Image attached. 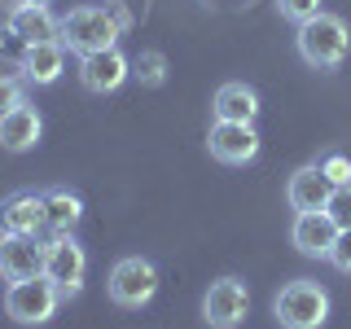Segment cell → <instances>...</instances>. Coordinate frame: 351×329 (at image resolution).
Returning a JSON list of instances; mask_svg holds the SVG:
<instances>
[{
	"label": "cell",
	"mask_w": 351,
	"mask_h": 329,
	"mask_svg": "<svg viewBox=\"0 0 351 329\" xmlns=\"http://www.w3.org/2000/svg\"><path fill=\"white\" fill-rule=\"evenodd\" d=\"M44 272V237L27 233H0V277L5 281H27Z\"/></svg>",
	"instance_id": "obj_8"
},
{
	"label": "cell",
	"mask_w": 351,
	"mask_h": 329,
	"mask_svg": "<svg viewBox=\"0 0 351 329\" xmlns=\"http://www.w3.org/2000/svg\"><path fill=\"white\" fill-rule=\"evenodd\" d=\"M206 149H211V158L228 162V167H241V162H250L259 154V132L255 123H211V136H206Z\"/></svg>",
	"instance_id": "obj_9"
},
{
	"label": "cell",
	"mask_w": 351,
	"mask_h": 329,
	"mask_svg": "<svg viewBox=\"0 0 351 329\" xmlns=\"http://www.w3.org/2000/svg\"><path fill=\"white\" fill-rule=\"evenodd\" d=\"M110 299L119 307H145L154 294H158V268L141 255H123L110 268V281H106Z\"/></svg>",
	"instance_id": "obj_5"
},
{
	"label": "cell",
	"mask_w": 351,
	"mask_h": 329,
	"mask_svg": "<svg viewBox=\"0 0 351 329\" xmlns=\"http://www.w3.org/2000/svg\"><path fill=\"white\" fill-rule=\"evenodd\" d=\"M272 316L281 321V329H321L329 321V290L321 281H285L272 299Z\"/></svg>",
	"instance_id": "obj_3"
},
{
	"label": "cell",
	"mask_w": 351,
	"mask_h": 329,
	"mask_svg": "<svg viewBox=\"0 0 351 329\" xmlns=\"http://www.w3.org/2000/svg\"><path fill=\"white\" fill-rule=\"evenodd\" d=\"M88 255L75 237H44V277L62 290V299H75L84 290Z\"/></svg>",
	"instance_id": "obj_6"
},
{
	"label": "cell",
	"mask_w": 351,
	"mask_h": 329,
	"mask_svg": "<svg viewBox=\"0 0 351 329\" xmlns=\"http://www.w3.org/2000/svg\"><path fill=\"white\" fill-rule=\"evenodd\" d=\"M18 5H49V0H18Z\"/></svg>",
	"instance_id": "obj_26"
},
{
	"label": "cell",
	"mask_w": 351,
	"mask_h": 329,
	"mask_svg": "<svg viewBox=\"0 0 351 329\" xmlns=\"http://www.w3.org/2000/svg\"><path fill=\"white\" fill-rule=\"evenodd\" d=\"M281 18L294 22V27H303V22H312L316 14H321V0H277Z\"/></svg>",
	"instance_id": "obj_20"
},
{
	"label": "cell",
	"mask_w": 351,
	"mask_h": 329,
	"mask_svg": "<svg viewBox=\"0 0 351 329\" xmlns=\"http://www.w3.org/2000/svg\"><path fill=\"white\" fill-rule=\"evenodd\" d=\"M128 75H132V62H128L119 49H106V53H88V58H80V80H84L88 93H114V88H123Z\"/></svg>",
	"instance_id": "obj_11"
},
{
	"label": "cell",
	"mask_w": 351,
	"mask_h": 329,
	"mask_svg": "<svg viewBox=\"0 0 351 329\" xmlns=\"http://www.w3.org/2000/svg\"><path fill=\"white\" fill-rule=\"evenodd\" d=\"M27 49H31V44H27V40H22L18 31L5 22V27H0V58H9V62H22V58H27Z\"/></svg>",
	"instance_id": "obj_24"
},
{
	"label": "cell",
	"mask_w": 351,
	"mask_h": 329,
	"mask_svg": "<svg viewBox=\"0 0 351 329\" xmlns=\"http://www.w3.org/2000/svg\"><path fill=\"white\" fill-rule=\"evenodd\" d=\"M329 263L351 277V228H338V241H334V250H329Z\"/></svg>",
	"instance_id": "obj_25"
},
{
	"label": "cell",
	"mask_w": 351,
	"mask_h": 329,
	"mask_svg": "<svg viewBox=\"0 0 351 329\" xmlns=\"http://www.w3.org/2000/svg\"><path fill=\"white\" fill-rule=\"evenodd\" d=\"M329 193H334V184H329V175L321 171V162H307L290 175V184H285V202L294 206V211H325Z\"/></svg>",
	"instance_id": "obj_12"
},
{
	"label": "cell",
	"mask_w": 351,
	"mask_h": 329,
	"mask_svg": "<svg viewBox=\"0 0 351 329\" xmlns=\"http://www.w3.org/2000/svg\"><path fill=\"white\" fill-rule=\"evenodd\" d=\"M9 27H14L27 44L62 40V18H53L49 5H14V14H9Z\"/></svg>",
	"instance_id": "obj_18"
},
{
	"label": "cell",
	"mask_w": 351,
	"mask_h": 329,
	"mask_svg": "<svg viewBox=\"0 0 351 329\" xmlns=\"http://www.w3.org/2000/svg\"><path fill=\"white\" fill-rule=\"evenodd\" d=\"M58 303H62V290L44 277V272H40V277H27V281H9V290H5V312L14 316L18 325L53 321Z\"/></svg>",
	"instance_id": "obj_4"
},
{
	"label": "cell",
	"mask_w": 351,
	"mask_h": 329,
	"mask_svg": "<svg viewBox=\"0 0 351 329\" xmlns=\"http://www.w3.org/2000/svg\"><path fill=\"white\" fill-rule=\"evenodd\" d=\"M40 132H44V119H40V110L22 101L18 110H9V114L0 119V145H5L9 154H27V149H36Z\"/></svg>",
	"instance_id": "obj_14"
},
{
	"label": "cell",
	"mask_w": 351,
	"mask_h": 329,
	"mask_svg": "<svg viewBox=\"0 0 351 329\" xmlns=\"http://www.w3.org/2000/svg\"><path fill=\"white\" fill-rule=\"evenodd\" d=\"M84 219V202L71 189L44 193V237H75V224Z\"/></svg>",
	"instance_id": "obj_15"
},
{
	"label": "cell",
	"mask_w": 351,
	"mask_h": 329,
	"mask_svg": "<svg viewBox=\"0 0 351 329\" xmlns=\"http://www.w3.org/2000/svg\"><path fill=\"white\" fill-rule=\"evenodd\" d=\"M290 241L307 259H329V250H334V241H338V224L329 219V211H294Z\"/></svg>",
	"instance_id": "obj_10"
},
{
	"label": "cell",
	"mask_w": 351,
	"mask_h": 329,
	"mask_svg": "<svg viewBox=\"0 0 351 329\" xmlns=\"http://www.w3.org/2000/svg\"><path fill=\"white\" fill-rule=\"evenodd\" d=\"M215 119L219 123H255V114H259V93L250 84H219V93H215Z\"/></svg>",
	"instance_id": "obj_17"
},
{
	"label": "cell",
	"mask_w": 351,
	"mask_h": 329,
	"mask_svg": "<svg viewBox=\"0 0 351 329\" xmlns=\"http://www.w3.org/2000/svg\"><path fill=\"white\" fill-rule=\"evenodd\" d=\"M27 101V88H22L18 75H0V119L9 114V110H18Z\"/></svg>",
	"instance_id": "obj_22"
},
{
	"label": "cell",
	"mask_w": 351,
	"mask_h": 329,
	"mask_svg": "<svg viewBox=\"0 0 351 329\" xmlns=\"http://www.w3.org/2000/svg\"><path fill=\"white\" fill-rule=\"evenodd\" d=\"M325 211H329V219H334L338 228H351V184H338V189L329 193Z\"/></svg>",
	"instance_id": "obj_21"
},
{
	"label": "cell",
	"mask_w": 351,
	"mask_h": 329,
	"mask_svg": "<svg viewBox=\"0 0 351 329\" xmlns=\"http://www.w3.org/2000/svg\"><path fill=\"white\" fill-rule=\"evenodd\" d=\"M18 71L27 75V84H58L62 71H66V44L62 40H49V44H31L27 58L18 62Z\"/></svg>",
	"instance_id": "obj_16"
},
{
	"label": "cell",
	"mask_w": 351,
	"mask_h": 329,
	"mask_svg": "<svg viewBox=\"0 0 351 329\" xmlns=\"http://www.w3.org/2000/svg\"><path fill=\"white\" fill-rule=\"evenodd\" d=\"M119 36H123V18H114L101 5H80L62 18V44L71 53H80V58L114 49Z\"/></svg>",
	"instance_id": "obj_2"
},
{
	"label": "cell",
	"mask_w": 351,
	"mask_h": 329,
	"mask_svg": "<svg viewBox=\"0 0 351 329\" xmlns=\"http://www.w3.org/2000/svg\"><path fill=\"white\" fill-rule=\"evenodd\" d=\"M246 312H250V290L237 277H219L202 294V321L211 329H237L246 321Z\"/></svg>",
	"instance_id": "obj_7"
},
{
	"label": "cell",
	"mask_w": 351,
	"mask_h": 329,
	"mask_svg": "<svg viewBox=\"0 0 351 329\" xmlns=\"http://www.w3.org/2000/svg\"><path fill=\"white\" fill-rule=\"evenodd\" d=\"M132 80L141 88H162L167 84V58H162L158 49H145L132 58Z\"/></svg>",
	"instance_id": "obj_19"
},
{
	"label": "cell",
	"mask_w": 351,
	"mask_h": 329,
	"mask_svg": "<svg viewBox=\"0 0 351 329\" xmlns=\"http://www.w3.org/2000/svg\"><path fill=\"white\" fill-rule=\"evenodd\" d=\"M0 233L44 237V193H14L0 202Z\"/></svg>",
	"instance_id": "obj_13"
},
{
	"label": "cell",
	"mask_w": 351,
	"mask_h": 329,
	"mask_svg": "<svg viewBox=\"0 0 351 329\" xmlns=\"http://www.w3.org/2000/svg\"><path fill=\"white\" fill-rule=\"evenodd\" d=\"M321 171L329 175V184H334V189H338V184H351V158H347V154H325V158H321Z\"/></svg>",
	"instance_id": "obj_23"
},
{
	"label": "cell",
	"mask_w": 351,
	"mask_h": 329,
	"mask_svg": "<svg viewBox=\"0 0 351 329\" xmlns=\"http://www.w3.org/2000/svg\"><path fill=\"white\" fill-rule=\"evenodd\" d=\"M294 44H299V58L307 66H316V71H334V66H343L347 53H351V27H347V18L325 14V9H321L312 22L299 27Z\"/></svg>",
	"instance_id": "obj_1"
}]
</instances>
